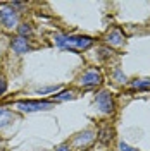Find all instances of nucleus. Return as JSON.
<instances>
[{
	"label": "nucleus",
	"instance_id": "nucleus-17",
	"mask_svg": "<svg viewBox=\"0 0 150 151\" xmlns=\"http://www.w3.org/2000/svg\"><path fill=\"white\" fill-rule=\"evenodd\" d=\"M55 151H69V150H67V144H62V146H59Z\"/></svg>",
	"mask_w": 150,
	"mask_h": 151
},
{
	"label": "nucleus",
	"instance_id": "nucleus-4",
	"mask_svg": "<svg viewBox=\"0 0 150 151\" xmlns=\"http://www.w3.org/2000/svg\"><path fill=\"white\" fill-rule=\"evenodd\" d=\"M83 86L86 88H92V86H98L102 83V74L97 70V69H90L86 70L83 76H81V81H79Z\"/></svg>",
	"mask_w": 150,
	"mask_h": 151
},
{
	"label": "nucleus",
	"instance_id": "nucleus-6",
	"mask_svg": "<svg viewBox=\"0 0 150 151\" xmlns=\"http://www.w3.org/2000/svg\"><path fill=\"white\" fill-rule=\"evenodd\" d=\"M12 50L16 52V53H19V55H23V53H28V50H29V43H28V40L26 38H21L17 36L16 40H12Z\"/></svg>",
	"mask_w": 150,
	"mask_h": 151
},
{
	"label": "nucleus",
	"instance_id": "nucleus-15",
	"mask_svg": "<svg viewBox=\"0 0 150 151\" xmlns=\"http://www.w3.org/2000/svg\"><path fill=\"white\" fill-rule=\"evenodd\" d=\"M119 151H138V150H135V148H131V146H128L126 142H121V144H119Z\"/></svg>",
	"mask_w": 150,
	"mask_h": 151
},
{
	"label": "nucleus",
	"instance_id": "nucleus-7",
	"mask_svg": "<svg viewBox=\"0 0 150 151\" xmlns=\"http://www.w3.org/2000/svg\"><path fill=\"white\" fill-rule=\"evenodd\" d=\"M16 120V115L10 112V110H5V108H0V127H7Z\"/></svg>",
	"mask_w": 150,
	"mask_h": 151
},
{
	"label": "nucleus",
	"instance_id": "nucleus-10",
	"mask_svg": "<svg viewBox=\"0 0 150 151\" xmlns=\"http://www.w3.org/2000/svg\"><path fill=\"white\" fill-rule=\"evenodd\" d=\"M133 88H136V89H149L150 79H136V81L133 83Z\"/></svg>",
	"mask_w": 150,
	"mask_h": 151
},
{
	"label": "nucleus",
	"instance_id": "nucleus-11",
	"mask_svg": "<svg viewBox=\"0 0 150 151\" xmlns=\"http://www.w3.org/2000/svg\"><path fill=\"white\" fill-rule=\"evenodd\" d=\"M33 31H31V28H29L28 24H23V26H19V36L24 38V36H29Z\"/></svg>",
	"mask_w": 150,
	"mask_h": 151
},
{
	"label": "nucleus",
	"instance_id": "nucleus-1",
	"mask_svg": "<svg viewBox=\"0 0 150 151\" xmlns=\"http://www.w3.org/2000/svg\"><path fill=\"white\" fill-rule=\"evenodd\" d=\"M55 43L59 47L69 48V50H86L93 45V40L90 36H62V35H57Z\"/></svg>",
	"mask_w": 150,
	"mask_h": 151
},
{
	"label": "nucleus",
	"instance_id": "nucleus-8",
	"mask_svg": "<svg viewBox=\"0 0 150 151\" xmlns=\"http://www.w3.org/2000/svg\"><path fill=\"white\" fill-rule=\"evenodd\" d=\"M107 41H109L112 47H121L122 43H124V38H122L119 29H112V31L109 33V36H107Z\"/></svg>",
	"mask_w": 150,
	"mask_h": 151
},
{
	"label": "nucleus",
	"instance_id": "nucleus-2",
	"mask_svg": "<svg viewBox=\"0 0 150 151\" xmlns=\"http://www.w3.org/2000/svg\"><path fill=\"white\" fill-rule=\"evenodd\" d=\"M95 103L102 113H112L114 112V100L109 91H100L95 98Z\"/></svg>",
	"mask_w": 150,
	"mask_h": 151
},
{
	"label": "nucleus",
	"instance_id": "nucleus-3",
	"mask_svg": "<svg viewBox=\"0 0 150 151\" xmlns=\"http://www.w3.org/2000/svg\"><path fill=\"white\" fill-rule=\"evenodd\" d=\"M0 22L5 28H14L17 24V14L12 7H2L0 9Z\"/></svg>",
	"mask_w": 150,
	"mask_h": 151
},
{
	"label": "nucleus",
	"instance_id": "nucleus-14",
	"mask_svg": "<svg viewBox=\"0 0 150 151\" xmlns=\"http://www.w3.org/2000/svg\"><path fill=\"white\" fill-rule=\"evenodd\" d=\"M5 89H7V83H5V79L0 76V96L5 93Z\"/></svg>",
	"mask_w": 150,
	"mask_h": 151
},
{
	"label": "nucleus",
	"instance_id": "nucleus-12",
	"mask_svg": "<svg viewBox=\"0 0 150 151\" xmlns=\"http://www.w3.org/2000/svg\"><path fill=\"white\" fill-rule=\"evenodd\" d=\"M73 98V93L71 91H64V93L60 94H55V100L57 101H62V100H71Z\"/></svg>",
	"mask_w": 150,
	"mask_h": 151
},
{
	"label": "nucleus",
	"instance_id": "nucleus-9",
	"mask_svg": "<svg viewBox=\"0 0 150 151\" xmlns=\"http://www.w3.org/2000/svg\"><path fill=\"white\" fill-rule=\"evenodd\" d=\"M95 139V136H93V132L92 131H86V132H83V134H79L78 137H76V144L78 146H86V144H90V142Z\"/></svg>",
	"mask_w": 150,
	"mask_h": 151
},
{
	"label": "nucleus",
	"instance_id": "nucleus-16",
	"mask_svg": "<svg viewBox=\"0 0 150 151\" xmlns=\"http://www.w3.org/2000/svg\"><path fill=\"white\" fill-rule=\"evenodd\" d=\"M116 77H117V79H121V81H126V76H122V74H121V70H119V69L116 70Z\"/></svg>",
	"mask_w": 150,
	"mask_h": 151
},
{
	"label": "nucleus",
	"instance_id": "nucleus-13",
	"mask_svg": "<svg viewBox=\"0 0 150 151\" xmlns=\"http://www.w3.org/2000/svg\"><path fill=\"white\" fill-rule=\"evenodd\" d=\"M59 89V86H50V88H43V89H38V93L40 94H45V93H54Z\"/></svg>",
	"mask_w": 150,
	"mask_h": 151
},
{
	"label": "nucleus",
	"instance_id": "nucleus-5",
	"mask_svg": "<svg viewBox=\"0 0 150 151\" xmlns=\"http://www.w3.org/2000/svg\"><path fill=\"white\" fill-rule=\"evenodd\" d=\"M17 108L23 112H38V110L52 108V103L50 101H19Z\"/></svg>",
	"mask_w": 150,
	"mask_h": 151
}]
</instances>
